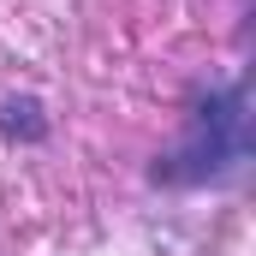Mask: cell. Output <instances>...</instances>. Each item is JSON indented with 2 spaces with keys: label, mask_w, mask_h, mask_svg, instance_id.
<instances>
[{
  "label": "cell",
  "mask_w": 256,
  "mask_h": 256,
  "mask_svg": "<svg viewBox=\"0 0 256 256\" xmlns=\"http://www.w3.org/2000/svg\"><path fill=\"white\" fill-rule=\"evenodd\" d=\"M0 131H6L12 143H42V137H48V108H42L36 96H6V102H0Z\"/></svg>",
  "instance_id": "cell-2"
},
{
  "label": "cell",
  "mask_w": 256,
  "mask_h": 256,
  "mask_svg": "<svg viewBox=\"0 0 256 256\" xmlns=\"http://www.w3.org/2000/svg\"><path fill=\"white\" fill-rule=\"evenodd\" d=\"M250 161V72L196 96L185 114V137L155 155L149 179L167 191H191V185H226L238 179Z\"/></svg>",
  "instance_id": "cell-1"
}]
</instances>
